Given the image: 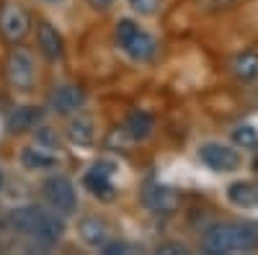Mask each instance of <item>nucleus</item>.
Masks as SVG:
<instances>
[{"instance_id":"f3484780","label":"nucleus","mask_w":258,"mask_h":255,"mask_svg":"<svg viewBox=\"0 0 258 255\" xmlns=\"http://www.w3.org/2000/svg\"><path fill=\"white\" fill-rule=\"evenodd\" d=\"M232 70H235V75H238L240 80H253V77H258V54L255 52H243V54H238L235 57V62H232Z\"/></svg>"},{"instance_id":"f257e3e1","label":"nucleus","mask_w":258,"mask_h":255,"mask_svg":"<svg viewBox=\"0 0 258 255\" xmlns=\"http://www.w3.org/2000/svg\"><path fill=\"white\" fill-rule=\"evenodd\" d=\"M11 224L13 229L24 232V235L39 237L44 242H57L64 232L62 219H57L49 211L39 209V206H24V209H16L11 214Z\"/></svg>"},{"instance_id":"4468645a","label":"nucleus","mask_w":258,"mask_h":255,"mask_svg":"<svg viewBox=\"0 0 258 255\" xmlns=\"http://www.w3.org/2000/svg\"><path fill=\"white\" fill-rule=\"evenodd\" d=\"M85 186H88V191H91L96 199H101V201H111L114 199V183H111L109 176L91 170V173L85 176Z\"/></svg>"},{"instance_id":"a211bd4d","label":"nucleus","mask_w":258,"mask_h":255,"mask_svg":"<svg viewBox=\"0 0 258 255\" xmlns=\"http://www.w3.org/2000/svg\"><path fill=\"white\" fill-rule=\"evenodd\" d=\"M24 165L29 170H47L57 165V157L47 150H24Z\"/></svg>"},{"instance_id":"39448f33","label":"nucleus","mask_w":258,"mask_h":255,"mask_svg":"<svg viewBox=\"0 0 258 255\" xmlns=\"http://www.w3.org/2000/svg\"><path fill=\"white\" fill-rule=\"evenodd\" d=\"M44 196L57 211H64V214L75 211V188L64 176H52L44 183Z\"/></svg>"},{"instance_id":"b1692460","label":"nucleus","mask_w":258,"mask_h":255,"mask_svg":"<svg viewBox=\"0 0 258 255\" xmlns=\"http://www.w3.org/2000/svg\"><path fill=\"white\" fill-rule=\"evenodd\" d=\"M49 3H59V0H49Z\"/></svg>"},{"instance_id":"6e6552de","label":"nucleus","mask_w":258,"mask_h":255,"mask_svg":"<svg viewBox=\"0 0 258 255\" xmlns=\"http://www.w3.org/2000/svg\"><path fill=\"white\" fill-rule=\"evenodd\" d=\"M145 204L153 209V211H173L176 209V194L170 191L168 186H147L145 191Z\"/></svg>"},{"instance_id":"5701e85b","label":"nucleus","mask_w":258,"mask_h":255,"mask_svg":"<svg viewBox=\"0 0 258 255\" xmlns=\"http://www.w3.org/2000/svg\"><path fill=\"white\" fill-rule=\"evenodd\" d=\"M88 3H91L93 8H101V11H103V8L111 6V0H88Z\"/></svg>"},{"instance_id":"423d86ee","label":"nucleus","mask_w":258,"mask_h":255,"mask_svg":"<svg viewBox=\"0 0 258 255\" xmlns=\"http://www.w3.org/2000/svg\"><path fill=\"white\" fill-rule=\"evenodd\" d=\"M0 31L8 41L24 39V34L29 31V16L18 3H6L0 8Z\"/></svg>"},{"instance_id":"4be33fe9","label":"nucleus","mask_w":258,"mask_h":255,"mask_svg":"<svg viewBox=\"0 0 258 255\" xmlns=\"http://www.w3.org/2000/svg\"><path fill=\"white\" fill-rule=\"evenodd\" d=\"M158 252H186V247L183 245H160Z\"/></svg>"},{"instance_id":"dca6fc26","label":"nucleus","mask_w":258,"mask_h":255,"mask_svg":"<svg viewBox=\"0 0 258 255\" xmlns=\"http://www.w3.org/2000/svg\"><path fill=\"white\" fill-rule=\"evenodd\" d=\"M39 121V111L31 106H21V109L8 114V129L11 132H26Z\"/></svg>"},{"instance_id":"1a4fd4ad","label":"nucleus","mask_w":258,"mask_h":255,"mask_svg":"<svg viewBox=\"0 0 258 255\" xmlns=\"http://www.w3.org/2000/svg\"><path fill=\"white\" fill-rule=\"evenodd\" d=\"M227 199H230V204L240 206V209L258 206V186L250 181H238L227 188Z\"/></svg>"},{"instance_id":"2eb2a0df","label":"nucleus","mask_w":258,"mask_h":255,"mask_svg":"<svg viewBox=\"0 0 258 255\" xmlns=\"http://www.w3.org/2000/svg\"><path fill=\"white\" fill-rule=\"evenodd\" d=\"M39 47L49 59H57L62 54V36L57 34V29H52L49 24L39 26Z\"/></svg>"},{"instance_id":"0eeeda50","label":"nucleus","mask_w":258,"mask_h":255,"mask_svg":"<svg viewBox=\"0 0 258 255\" xmlns=\"http://www.w3.org/2000/svg\"><path fill=\"white\" fill-rule=\"evenodd\" d=\"M83 91L75 88V85H64V88H57L52 93V109L57 114H73L75 109H80V103H83Z\"/></svg>"},{"instance_id":"7ed1b4c3","label":"nucleus","mask_w":258,"mask_h":255,"mask_svg":"<svg viewBox=\"0 0 258 255\" xmlns=\"http://www.w3.org/2000/svg\"><path fill=\"white\" fill-rule=\"evenodd\" d=\"M199 157L207 167L217 170V173H232L240 167V155L238 150L222 144V142H204L199 147Z\"/></svg>"},{"instance_id":"9d476101","label":"nucleus","mask_w":258,"mask_h":255,"mask_svg":"<svg viewBox=\"0 0 258 255\" xmlns=\"http://www.w3.org/2000/svg\"><path fill=\"white\" fill-rule=\"evenodd\" d=\"M155 47H158V44H155V39H153V36L145 34V31H137V34L129 39L121 49H124L129 57H132V59L145 62V59H150V57L155 54Z\"/></svg>"},{"instance_id":"9b49d317","label":"nucleus","mask_w":258,"mask_h":255,"mask_svg":"<svg viewBox=\"0 0 258 255\" xmlns=\"http://www.w3.org/2000/svg\"><path fill=\"white\" fill-rule=\"evenodd\" d=\"M80 237L88 242L91 247H98V245H106V240H109V227H106L103 219H83L80 222Z\"/></svg>"},{"instance_id":"f8f14e48","label":"nucleus","mask_w":258,"mask_h":255,"mask_svg":"<svg viewBox=\"0 0 258 255\" xmlns=\"http://www.w3.org/2000/svg\"><path fill=\"white\" fill-rule=\"evenodd\" d=\"M68 137H70V142L78 144V147H88V144L93 142V121H91L88 116L73 119L70 126H68Z\"/></svg>"},{"instance_id":"f03ea898","label":"nucleus","mask_w":258,"mask_h":255,"mask_svg":"<svg viewBox=\"0 0 258 255\" xmlns=\"http://www.w3.org/2000/svg\"><path fill=\"white\" fill-rule=\"evenodd\" d=\"M204 247L209 252H248L258 247V232L250 224H220L207 235Z\"/></svg>"},{"instance_id":"20e7f679","label":"nucleus","mask_w":258,"mask_h":255,"mask_svg":"<svg viewBox=\"0 0 258 255\" xmlns=\"http://www.w3.org/2000/svg\"><path fill=\"white\" fill-rule=\"evenodd\" d=\"M8 80L13 88H21V91H29L34 85V77H36V67H34V57L26 52V49H13L8 54Z\"/></svg>"},{"instance_id":"412c9836","label":"nucleus","mask_w":258,"mask_h":255,"mask_svg":"<svg viewBox=\"0 0 258 255\" xmlns=\"http://www.w3.org/2000/svg\"><path fill=\"white\" fill-rule=\"evenodd\" d=\"M132 11H137L140 16H153L160 8V0H129Z\"/></svg>"},{"instance_id":"393cba45","label":"nucleus","mask_w":258,"mask_h":255,"mask_svg":"<svg viewBox=\"0 0 258 255\" xmlns=\"http://www.w3.org/2000/svg\"><path fill=\"white\" fill-rule=\"evenodd\" d=\"M0 183H3V176H0Z\"/></svg>"},{"instance_id":"ddd939ff","label":"nucleus","mask_w":258,"mask_h":255,"mask_svg":"<svg viewBox=\"0 0 258 255\" xmlns=\"http://www.w3.org/2000/svg\"><path fill=\"white\" fill-rule=\"evenodd\" d=\"M153 129H155V124L145 111H135L126 119V126H124V132L132 139H147L150 134H153Z\"/></svg>"},{"instance_id":"aec40b11","label":"nucleus","mask_w":258,"mask_h":255,"mask_svg":"<svg viewBox=\"0 0 258 255\" xmlns=\"http://www.w3.org/2000/svg\"><path fill=\"white\" fill-rule=\"evenodd\" d=\"M140 29L135 26V21H129V18H121L119 24H116V31H114V36H116V41H119V47H124L129 39H132L135 34H137Z\"/></svg>"},{"instance_id":"6ab92c4d","label":"nucleus","mask_w":258,"mask_h":255,"mask_svg":"<svg viewBox=\"0 0 258 255\" xmlns=\"http://www.w3.org/2000/svg\"><path fill=\"white\" fill-rule=\"evenodd\" d=\"M232 139L238 147H243V150H255L258 147V132L253 126H238V129L232 132Z\"/></svg>"}]
</instances>
